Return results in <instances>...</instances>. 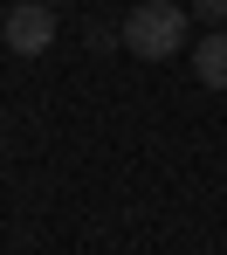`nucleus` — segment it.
<instances>
[{"label":"nucleus","instance_id":"f257e3e1","mask_svg":"<svg viewBox=\"0 0 227 255\" xmlns=\"http://www.w3.org/2000/svg\"><path fill=\"white\" fill-rule=\"evenodd\" d=\"M117 42L131 48L138 62H165L186 48V7L179 0H145L131 7V21H117Z\"/></svg>","mask_w":227,"mask_h":255},{"label":"nucleus","instance_id":"f03ea898","mask_svg":"<svg viewBox=\"0 0 227 255\" xmlns=\"http://www.w3.org/2000/svg\"><path fill=\"white\" fill-rule=\"evenodd\" d=\"M7 48L14 55H42L48 42H55V7L48 0H21V7H7Z\"/></svg>","mask_w":227,"mask_h":255},{"label":"nucleus","instance_id":"7ed1b4c3","mask_svg":"<svg viewBox=\"0 0 227 255\" xmlns=\"http://www.w3.org/2000/svg\"><path fill=\"white\" fill-rule=\"evenodd\" d=\"M193 76L207 90H227V28H207V35L193 42Z\"/></svg>","mask_w":227,"mask_h":255},{"label":"nucleus","instance_id":"20e7f679","mask_svg":"<svg viewBox=\"0 0 227 255\" xmlns=\"http://www.w3.org/2000/svg\"><path fill=\"white\" fill-rule=\"evenodd\" d=\"M193 14H200L207 28H221V21H227V0H193Z\"/></svg>","mask_w":227,"mask_h":255}]
</instances>
